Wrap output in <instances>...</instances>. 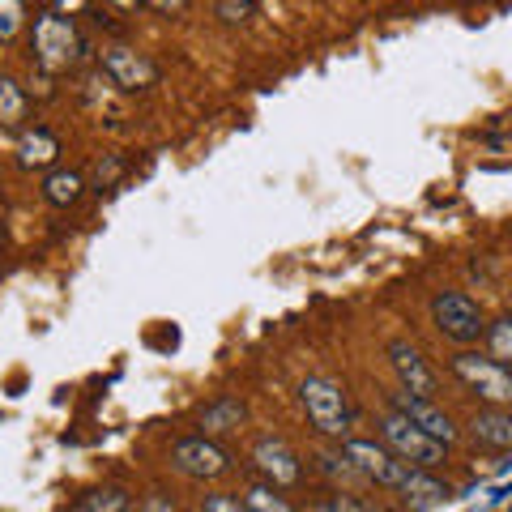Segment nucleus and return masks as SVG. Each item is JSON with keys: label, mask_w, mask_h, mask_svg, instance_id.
<instances>
[{"label": "nucleus", "mask_w": 512, "mask_h": 512, "mask_svg": "<svg viewBox=\"0 0 512 512\" xmlns=\"http://www.w3.org/2000/svg\"><path fill=\"white\" fill-rule=\"evenodd\" d=\"M107 5H116V9H137L141 0H107Z\"/></svg>", "instance_id": "29"}, {"label": "nucleus", "mask_w": 512, "mask_h": 512, "mask_svg": "<svg viewBox=\"0 0 512 512\" xmlns=\"http://www.w3.org/2000/svg\"><path fill=\"white\" fill-rule=\"evenodd\" d=\"M299 397H303V410H308V419L320 436H346L350 431V397L338 380L308 376L299 384Z\"/></svg>", "instance_id": "3"}, {"label": "nucleus", "mask_w": 512, "mask_h": 512, "mask_svg": "<svg viewBox=\"0 0 512 512\" xmlns=\"http://www.w3.org/2000/svg\"><path fill=\"white\" fill-rule=\"evenodd\" d=\"M252 466L265 474V483H274L278 491L282 487H295L299 478H303V466H299V453L291 444H286L282 436H265V440H256L252 448Z\"/></svg>", "instance_id": "8"}, {"label": "nucleus", "mask_w": 512, "mask_h": 512, "mask_svg": "<svg viewBox=\"0 0 512 512\" xmlns=\"http://www.w3.org/2000/svg\"><path fill=\"white\" fill-rule=\"evenodd\" d=\"M201 512H248V504L235 500V495H205Z\"/></svg>", "instance_id": "23"}, {"label": "nucleus", "mask_w": 512, "mask_h": 512, "mask_svg": "<svg viewBox=\"0 0 512 512\" xmlns=\"http://www.w3.org/2000/svg\"><path fill=\"white\" fill-rule=\"evenodd\" d=\"M487 346H491V359L512 367V312H504L495 325H487Z\"/></svg>", "instance_id": "20"}, {"label": "nucleus", "mask_w": 512, "mask_h": 512, "mask_svg": "<svg viewBox=\"0 0 512 512\" xmlns=\"http://www.w3.org/2000/svg\"><path fill=\"white\" fill-rule=\"evenodd\" d=\"M244 504H248V512H295L291 504H286V495H278L274 483H252Z\"/></svg>", "instance_id": "19"}, {"label": "nucleus", "mask_w": 512, "mask_h": 512, "mask_svg": "<svg viewBox=\"0 0 512 512\" xmlns=\"http://www.w3.org/2000/svg\"><path fill=\"white\" fill-rule=\"evenodd\" d=\"M30 111L26 90L13 82V77H0V128H18Z\"/></svg>", "instance_id": "17"}, {"label": "nucleus", "mask_w": 512, "mask_h": 512, "mask_svg": "<svg viewBox=\"0 0 512 512\" xmlns=\"http://www.w3.org/2000/svg\"><path fill=\"white\" fill-rule=\"evenodd\" d=\"M384 355H389L393 372H397V380H402V389H406V393L436 397V372H431L427 359H423V355H419V350H414L410 342L393 338L389 346H384Z\"/></svg>", "instance_id": "11"}, {"label": "nucleus", "mask_w": 512, "mask_h": 512, "mask_svg": "<svg viewBox=\"0 0 512 512\" xmlns=\"http://www.w3.org/2000/svg\"><path fill=\"white\" fill-rule=\"evenodd\" d=\"M141 512H180V508H175V504L167 500V495H150V500L141 504Z\"/></svg>", "instance_id": "26"}, {"label": "nucleus", "mask_w": 512, "mask_h": 512, "mask_svg": "<svg viewBox=\"0 0 512 512\" xmlns=\"http://www.w3.org/2000/svg\"><path fill=\"white\" fill-rule=\"evenodd\" d=\"M431 320H436V329L457 346H470L487 333L478 303L470 295H461V291H444V295L431 299Z\"/></svg>", "instance_id": "5"}, {"label": "nucleus", "mask_w": 512, "mask_h": 512, "mask_svg": "<svg viewBox=\"0 0 512 512\" xmlns=\"http://www.w3.org/2000/svg\"><path fill=\"white\" fill-rule=\"evenodd\" d=\"M500 474H512V453H508V457L500 461Z\"/></svg>", "instance_id": "30"}, {"label": "nucleus", "mask_w": 512, "mask_h": 512, "mask_svg": "<svg viewBox=\"0 0 512 512\" xmlns=\"http://www.w3.org/2000/svg\"><path fill=\"white\" fill-rule=\"evenodd\" d=\"M393 410L397 414H406V419L414 423V427H423L427 436H436L440 444H453L457 440V427H453V419H448V414L431 402V397H419V393H406V389H397L393 397Z\"/></svg>", "instance_id": "10"}, {"label": "nucleus", "mask_w": 512, "mask_h": 512, "mask_svg": "<svg viewBox=\"0 0 512 512\" xmlns=\"http://www.w3.org/2000/svg\"><path fill=\"white\" fill-rule=\"evenodd\" d=\"M103 73L111 77V86H120V90H146L154 86V60L150 56H141L137 47H107L103 52Z\"/></svg>", "instance_id": "9"}, {"label": "nucleus", "mask_w": 512, "mask_h": 512, "mask_svg": "<svg viewBox=\"0 0 512 512\" xmlns=\"http://www.w3.org/2000/svg\"><path fill=\"white\" fill-rule=\"evenodd\" d=\"M82 188L86 184H82V175H77V171H52L43 180V197L52 205H60V210H69V205L82 201Z\"/></svg>", "instance_id": "16"}, {"label": "nucleus", "mask_w": 512, "mask_h": 512, "mask_svg": "<svg viewBox=\"0 0 512 512\" xmlns=\"http://www.w3.org/2000/svg\"><path fill=\"white\" fill-rule=\"evenodd\" d=\"M171 466L180 470L184 478L210 483V478H222L231 470V457H227V448H218L210 436H188V440H175Z\"/></svg>", "instance_id": "7"}, {"label": "nucleus", "mask_w": 512, "mask_h": 512, "mask_svg": "<svg viewBox=\"0 0 512 512\" xmlns=\"http://www.w3.org/2000/svg\"><path fill=\"white\" fill-rule=\"evenodd\" d=\"M56 5H60L56 13H64V9H69V13H73V9H82V0H56Z\"/></svg>", "instance_id": "28"}, {"label": "nucleus", "mask_w": 512, "mask_h": 512, "mask_svg": "<svg viewBox=\"0 0 512 512\" xmlns=\"http://www.w3.org/2000/svg\"><path fill=\"white\" fill-rule=\"evenodd\" d=\"M380 436H384V444H389L397 457L406 461V466L440 470L444 457H448V444H440L436 436H427L423 427H414L406 414H397L393 406L384 410V419H380Z\"/></svg>", "instance_id": "1"}, {"label": "nucleus", "mask_w": 512, "mask_h": 512, "mask_svg": "<svg viewBox=\"0 0 512 512\" xmlns=\"http://www.w3.org/2000/svg\"><path fill=\"white\" fill-rule=\"evenodd\" d=\"M77 26L73 18H64V13H43L35 22V60L43 64L47 73H60L69 69L77 60Z\"/></svg>", "instance_id": "6"}, {"label": "nucleus", "mask_w": 512, "mask_h": 512, "mask_svg": "<svg viewBox=\"0 0 512 512\" xmlns=\"http://www.w3.org/2000/svg\"><path fill=\"white\" fill-rule=\"evenodd\" d=\"M402 495H406V504H410L414 512H427V508H436V504L448 500V487L440 483V478H431V470L410 466L406 483H402Z\"/></svg>", "instance_id": "14"}, {"label": "nucleus", "mask_w": 512, "mask_h": 512, "mask_svg": "<svg viewBox=\"0 0 512 512\" xmlns=\"http://www.w3.org/2000/svg\"><path fill=\"white\" fill-rule=\"evenodd\" d=\"M342 461L350 470H359L363 478H372L376 487H389V491H402L410 466L393 453L389 444H376V440H346L342 444Z\"/></svg>", "instance_id": "4"}, {"label": "nucleus", "mask_w": 512, "mask_h": 512, "mask_svg": "<svg viewBox=\"0 0 512 512\" xmlns=\"http://www.w3.org/2000/svg\"><path fill=\"white\" fill-rule=\"evenodd\" d=\"M312 512H367L363 504H355V500H346V495H329L325 504H316Z\"/></svg>", "instance_id": "25"}, {"label": "nucleus", "mask_w": 512, "mask_h": 512, "mask_svg": "<svg viewBox=\"0 0 512 512\" xmlns=\"http://www.w3.org/2000/svg\"><path fill=\"white\" fill-rule=\"evenodd\" d=\"M116 180H120V158H99V167H94V184L111 188Z\"/></svg>", "instance_id": "24"}, {"label": "nucleus", "mask_w": 512, "mask_h": 512, "mask_svg": "<svg viewBox=\"0 0 512 512\" xmlns=\"http://www.w3.org/2000/svg\"><path fill=\"white\" fill-rule=\"evenodd\" d=\"M128 508H133V500L120 487H94L73 504V512H128Z\"/></svg>", "instance_id": "18"}, {"label": "nucleus", "mask_w": 512, "mask_h": 512, "mask_svg": "<svg viewBox=\"0 0 512 512\" xmlns=\"http://www.w3.org/2000/svg\"><path fill=\"white\" fill-rule=\"evenodd\" d=\"M60 158V141L52 128H30V133H22L18 141V163L26 171H39V167H52Z\"/></svg>", "instance_id": "13"}, {"label": "nucleus", "mask_w": 512, "mask_h": 512, "mask_svg": "<svg viewBox=\"0 0 512 512\" xmlns=\"http://www.w3.org/2000/svg\"><path fill=\"white\" fill-rule=\"evenodd\" d=\"M453 376L466 384V389L487 406H512V367H504L491 355H474V350H461L453 355Z\"/></svg>", "instance_id": "2"}, {"label": "nucleus", "mask_w": 512, "mask_h": 512, "mask_svg": "<svg viewBox=\"0 0 512 512\" xmlns=\"http://www.w3.org/2000/svg\"><path fill=\"white\" fill-rule=\"evenodd\" d=\"M244 419H248V406L239 397H222V402L201 410V436H227V431H239Z\"/></svg>", "instance_id": "15"}, {"label": "nucleus", "mask_w": 512, "mask_h": 512, "mask_svg": "<svg viewBox=\"0 0 512 512\" xmlns=\"http://www.w3.org/2000/svg\"><path fill=\"white\" fill-rule=\"evenodd\" d=\"M508 512H512V508H508Z\"/></svg>", "instance_id": "31"}, {"label": "nucleus", "mask_w": 512, "mask_h": 512, "mask_svg": "<svg viewBox=\"0 0 512 512\" xmlns=\"http://www.w3.org/2000/svg\"><path fill=\"white\" fill-rule=\"evenodd\" d=\"M474 440L483 448H500V453H512V410L508 406H487L470 419Z\"/></svg>", "instance_id": "12"}, {"label": "nucleus", "mask_w": 512, "mask_h": 512, "mask_svg": "<svg viewBox=\"0 0 512 512\" xmlns=\"http://www.w3.org/2000/svg\"><path fill=\"white\" fill-rule=\"evenodd\" d=\"M22 18H26L22 0H0V43H9L13 35H18V30H22Z\"/></svg>", "instance_id": "21"}, {"label": "nucleus", "mask_w": 512, "mask_h": 512, "mask_svg": "<svg viewBox=\"0 0 512 512\" xmlns=\"http://www.w3.org/2000/svg\"><path fill=\"white\" fill-rule=\"evenodd\" d=\"M146 5H154L158 13H171V9H184L188 0H146Z\"/></svg>", "instance_id": "27"}, {"label": "nucleus", "mask_w": 512, "mask_h": 512, "mask_svg": "<svg viewBox=\"0 0 512 512\" xmlns=\"http://www.w3.org/2000/svg\"><path fill=\"white\" fill-rule=\"evenodd\" d=\"M252 13H256V0H218V18L222 22H248L252 18Z\"/></svg>", "instance_id": "22"}]
</instances>
